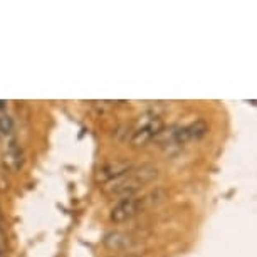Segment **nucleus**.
Returning a JSON list of instances; mask_svg holds the SVG:
<instances>
[{
    "mask_svg": "<svg viewBox=\"0 0 257 257\" xmlns=\"http://www.w3.org/2000/svg\"><path fill=\"white\" fill-rule=\"evenodd\" d=\"M208 132V124L205 121L197 119L190 123L188 126H182V128H177V135H175V143L177 145H183L188 142H193V140H200L207 135Z\"/></svg>",
    "mask_w": 257,
    "mask_h": 257,
    "instance_id": "nucleus-5",
    "label": "nucleus"
},
{
    "mask_svg": "<svg viewBox=\"0 0 257 257\" xmlns=\"http://www.w3.org/2000/svg\"><path fill=\"white\" fill-rule=\"evenodd\" d=\"M4 254H6V249H2V247H0V257H4Z\"/></svg>",
    "mask_w": 257,
    "mask_h": 257,
    "instance_id": "nucleus-10",
    "label": "nucleus"
},
{
    "mask_svg": "<svg viewBox=\"0 0 257 257\" xmlns=\"http://www.w3.org/2000/svg\"><path fill=\"white\" fill-rule=\"evenodd\" d=\"M157 175L158 170L153 165H142L140 168H132L126 175L118 178V180L108 183V192L111 195H121L123 198L132 197L143 185L155 180Z\"/></svg>",
    "mask_w": 257,
    "mask_h": 257,
    "instance_id": "nucleus-1",
    "label": "nucleus"
},
{
    "mask_svg": "<svg viewBox=\"0 0 257 257\" xmlns=\"http://www.w3.org/2000/svg\"><path fill=\"white\" fill-rule=\"evenodd\" d=\"M147 207L145 205V200L143 197H124L116 203V205L111 208L109 212V220L113 224H124V222L132 220L133 217H137L143 208Z\"/></svg>",
    "mask_w": 257,
    "mask_h": 257,
    "instance_id": "nucleus-2",
    "label": "nucleus"
},
{
    "mask_svg": "<svg viewBox=\"0 0 257 257\" xmlns=\"http://www.w3.org/2000/svg\"><path fill=\"white\" fill-rule=\"evenodd\" d=\"M6 104H7V101H0V109L6 108Z\"/></svg>",
    "mask_w": 257,
    "mask_h": 257,
    "instance_id": "nucleus-9",
    "label": "nucleus"
},
{
    "mask_svg": "<svg viewBox=\"0 0 257 257\" xmlns=\"http://www.w3.org/2000/svg\"><path fill=\"white\" fill-rule=\"evenodd\" d=\"M2 162H4V168L9 170V172L16 173L19 170L22 168L24 165V155H22V150L21 147L17 145V142H9L6 152L2 155Z\"/></svg>",
    "mask_w": 257,
    "mask_h": 257,
    "instance_id": "nucleus-6",
    "label": "nucleus"
},
{
    "mask_svg": "<svg viewBox=\"0 0 257 257\" xmlns=\"http://www.w3.org/2000/svg\"><path fill=\"white\" fill-rule=\"evenodd\" d=\"M104 245L111 250H126L132 245V237L121 232H111L104 237Z\"/></svg>",
    "mask_w": 257,
    "mask_h": 257,
    "instance_id": "nucleus-7",
    "label": "nucleus"
},
{
    "mask_svg": "<svg viewBox=\"0 0 257 257\" xmlns=\"http://www.w3.org/2000/svg\"><path fill=\"white\" fill-rule=\"evenodd\" d=\"M133 168V163L128 160H111V162L103 163L96 172V180L99 183H111L114 180H118L123 175L130 172Z\"/></svg>",
    "mask_w": 257,
    "mask_h": 257,
    "instance_id": "nucleus-3",
    "label": "nucleus"
},
{
    "mask_svg": "<svg viewBox=\"0 0 257 257\" xmlns=\"http://www.w3.org/2000/svg\"><path fill=\"white\" fill-rule=\"evenodd\" d=\"M163 130V121L160 118H150L147 119L145 123L140 126L138 130H135V133L132 135V140L130 143L133 145L135 148H140V147H145L148 145L152 140H155L162 133Z\"/></svg>",
    "mask_w": 257,
    "mask_h": 257,
    "instance_id": "nucleus-4",
    "label": "nucleus"
},
{
    "mask_svg": "<svg viewBox=\"0 0 257 257\" xmlns=\"http://www.w3.org/2000/svg\"><path fill=\"white\" fill-rule=\"evenodd\" d=\"M123 257H142V255H137V254H128V255H123Z\"/></svg>",
    "mask_w": 257,
    "mask_h": 257,
    "instance_id": "nucleus-11",
    "label": "nucleus"
},
{
    "mask_svg": "<svg viewBox=\"0 0 257 257\" xmlns=\"http://www.w3.org/2000/svg\"><path fill=\"white\" fill-rule=\"evenodd\" d=\"M14 132V121L9 114H0V135L11 137Z\"/></svg>",
    "mask_w": 257,
    "mask_h": 257,
    "instance_id": "nucleus-8",
    "label": "nucleus"
}]
</instances>
